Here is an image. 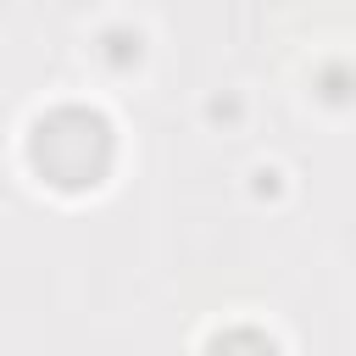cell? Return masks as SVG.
I'll list each match as a JSON object with an SVG mask.
<instances>
[{
	"label": "cell",
	"instance_id": "obj_1",
	"mask_svg": "<svg viewBox=\"0 0 356 356\" xmlns=\"http://www.w3.org/2000/svg\"><path fill=\"white\" fill-rule=\"evenodd\" d=\"M111 156H117V139H111V122L95 106H56L28 134L33 172L56 189H72V195L95 189L111 172Z\"/></svg>",
	"mask_w": 356,
	"mask_h": 356
}]
</instances>
